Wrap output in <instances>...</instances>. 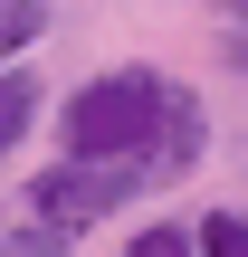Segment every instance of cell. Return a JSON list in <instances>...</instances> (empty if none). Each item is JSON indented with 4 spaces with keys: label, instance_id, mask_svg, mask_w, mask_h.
Listing matches in <instances>:
<instances>
[{
    "label": "cell",
    "instance_id": "cell-2",
    "mask_svg": "<svg viewBox=\"0 0 248 257\" xmlns=\"http://www.w3.org/2000/svg\"><path fill=\"white\" fill-rule=\"evenodd\" d=\"M143 191V172L134 162H57V172H38V219H57V229H86V219H105V210H124Z\"/></svg>",
    "mask_w": 248,
    "mask_h": 257
},
{
    "label": "cell",
    "instance_id": "cell-3",
    "mask_svg": "<svg viewBox=\"0 0 248 257\" xmlns=\"http://www.w3.org/2000/svg\"><path fill=\"white\" fill-rule=\"evenodd\" d=\"M38 124V76H19V67H0V153L19 143Z\"/></svg>",
    "mask_w": 248,
    "mask_h": 257
},
{
    "label": "cell",
    "instance_id": "cell-8",
    "mask_svg": "<svg viewBox=\"0 0 248 257\" xmlns=\"http://www.w3.org/2000/svg\"><path fill=\"white\" fill-rule=\"evenodd\" d=\"M220 10H239V19H248V0H220Z\"/></svg>",
    "mask_w": 248,
    "mask_h": 257
},
{
    "label": "cell",
    "instance_id": "cell-6",
    "mask_svg": "<svg viewBox=\"0 0 248 257\" xmlns=\"http://www.w3.org/2000/svg\"><path fill=\"white\" fill-rule=\"evenodd\" d=\"M201 257H248V219H201Z\"/></svg>",
    "mask_w": 248,
    "mask_h": 257
},
{
    "label": "cell",
    "instance_id": "cell-7",
    "mask_svg": "<svg viewBox=\"0 0 248 257\" xmlns=\"http://www.w3.org/2000/svg\"><path fill=\"white\" fill-rule=\"evenodd\" d=\"M191 248H201L191 229H143V238H134V248H124V257H191Z\"/></svg>",
    "mask_w": 248,
    "mask_h": 257
},
{
    "label": "cell",
    "instance_id": "cell-4",
    "mask_svg": "<svg viewBox=\"0 0 248 257\" xmlns=\"http://www.w3.org/2000/svg\"><path fill=\"white\" fill-rule=\"evenodd\" d=\"M0 257H67V229H57V219H29V229H0Z\"/></svg>",
    "mask_w": 248,
    "mask_h": 257
},
{
    "label": "cell",
    "instance_id": "cell-1",
    "mask_svg": "<svg viewBox=\"0 0 248 257\" xmlns=\"http://www.w3.org/2000/svg\"><path fill=\"white\" fill-rule=\"evenodd\" d=\"M57 143H67V162H134L143 181H172L210 153V114L191 86H172L153 67H115V76L67 95Z\"/></svg>",
    "mask_w": 248,
    "mask_h": 257
},
{
    "label": "cell",
    "instance_id": "cell-5",
    "mask_svg": "<svg viewBox=\"0 0 248 257\" xmlns=\"http://www.w3.org/2000/svg\"><path fill=\"white\" fill-rule=\"evenodd\" d=\"M38 19H48V0H0V57H19L38 38Z\"/></svg>",
    "mask_w": 248,
    "mask_h": 257
}]
</instances>
